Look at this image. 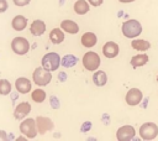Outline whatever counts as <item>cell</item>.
Returning <instances> with one entry per match:
<instances>
[{"label": "cell", "instance_id": "obj_22", "mask_svg": "<svg viewBox=\"0 0 158 141\" xmlns=\"http://www.w3.org/2000/svg\"><path fill=\"white\" fill-rule=\"evenodd\" d=\"M131 46L136 51H147L151 47V43L146 40H133L131 42Z\"/></svg>", "mask_w": 158, "mask_h": 141}, {"label": "cell", "instance_id": "obj_11", "mask_svg": "<svg viewBox=\"0 0 158 141\" xmlns=\"http://www.w3.org/2000/svg\"><path fill=\"white\" fill-rule=\"evenodd\" d=\"M30 111H31V105H30V103L22 101V103H20V104L16 105L15 111H14V116H15V119H17V120H22V119H25V118L30 114Z\"/></svg>", "mask_w": 158, "mask_h": 141}, {"label": "cell", "instance_id": "obj_26", "mask_svg": "<svg viewBox=\"0 0 158 141\" xmlns=\"http://www.w3.org/2000/svg\"><path fill=\"white\" fill-rule=\"evenodd\" d=\"M12 1H14V4H15L16 6H20V7H22V6H26V5H28L31 0H12Z\"/></svg>", "mask_w": 158, "mask_h": 141}, {"label": "cell", "instance_id": "obj_23", "mask_svg": "<svg viewBox=\"0 0 158 141\" xmlns=\"http://www.w3.org/2000/svg\"><path fill=\"white\" fill-rule=\"evenodd\" d=\"M31 98L35 103H43L44 99H46V92L43 89H35L32 93H31Z\"/></svg>", "mask_w": 158, "mask_h": 141}, {"label": "cell", "instance_id": "obj_16", "mask_svg": "<svg viewBox=\"0 0 158 141\" xmlns=\"http://www.w3.org/2000/svg\"><path fill=\"white\" fill-rule=\"evenodd\" d=\"M60 28L68 33H77L79 31V26L73 20H63L60 22Z\"/></svg>", "mask_w": 158, "mask_h": 141}, {"label": "cell", "instance_id": "obj_14", "mask_svg": "<svg viewBox=\"0 0 158 141\" xmlns=\"http://www.w3.org/2000/svg\"><path fill=\"white\" fill-rule=\"evenodd\" d=\"M46 31V24L42 20H35L32 21L31 26H30V32L33 36H42Z\"/></svg>", "mask_w": 158, "mask_h": 141}, {"label": "cell", "instance_id": "obj_21", "mask_svg": "<svg viewBox=\"0 0 158 141\" xmlns=\"http://www.w3.org/2000/svg\"><path fill=\"white\" fill-rule=\"evenodd\" d=\"M74 11L78 15H85L89 11V4L85 0H78L74 4Z\"/></svg>", "mask_w": 158, "mask_h": 141}, {"label": "cell", "instance_id": "obj_30", "mask_svg": "<svg viewBox=\"0 0 158 141\" xmlns=\"http://www.w3.org/2000/svg\"><path fill=\"white\" fill-rule=\"evenodd\" d=\"M120 2H123V4H127V2H132V1H135V0H118Z\"/></svg>", "mask_w": 158, "mask_h": 141}, {"label": "cell", "instance_id": "obj_12", "mask_svg": "<svg viewBox=\"0 0 158 141\" xmlns=\"http://www.w3.org/2000/svg\"><path fill=\"white\" fill-rule=\"evenodd\" d=\"M118 52H120V47L114 41L106 42L104 45V47H102V53H104V56L106 58H114V57H116L118 54Z\"/></svg>", "mask_w": 158, "mask_h": 141}, {"label": "cell", "instance_id": "obj_31", "mask_svg": "<svg viewBox=\"0 0 158 141\" xmlns=\"http://www.w3.org/2000/svg\"><path fill=\"white\" fill-rule=\"evenodd\" d=\"M157 82H158V75H157Z\"/></svg>", "mask_w": 158, "mask_h": 141}, {"label": "cell", "instance_id": "obj_27", "mask_svg": "<svg viewBox=\"0 0 158 141\" xmlns=\"http://www.w3.org/2000/svg\"><path fill=\"white\" fill-rule=\"evenodd\" d=\"M7 7H9L7 1L6 0H0V14L1 12H5L7 10Z\"/></svg>", "mask_w": 158, "mask_h": 141}, {"label": "cell", "instance_id": "obj_13", "mask_svg": "<svg viewBox=\"0 0 158 141\" xmlns=\"http://www.w3.org/2000/svg\"><path fill=\"white\" fill-rule=\"evenodd\" d=\"M15 88H16V90L19 93L27 94V93H30V90L32 88V84H31V80L30 79H27L25 77H20L15 82Z\"/></svg>", "mask_w": 158, "mask_h": 141}, {"label": "cell", "instance_id": "obj_15", "mask_svg": "<svg viewBox=\"0 0 158 141\" xmlns=\"http://www.w3.org/2000/svg\"><path fill=\"white\" fill-rule=\"evenodd\" d=\"M11 26L15 31H23L27 26V19L22 15H17L12 19L11 21Z\"/></svg>", "mask_w": 158, "mask_h": 141}, {"label": "cell", "instance_id": "obj_25", "mask_svg": "<svg viewBox=\"0 0 158 141\" xmlns=\"http://www.w3.org/2000/svg\"><path fill=\"white\" fill-rule=\"evenodd\" d=\"M75 62H77V58H75L73 54H67V56H64V57L60 59V63H62L64 67H67V68L73 67V66L75 64Z\"/></svg>", "mask_w": 158, "mask_h": 141}, {"label": "cell", "instance_id": "obj_24", "mask_svg": "<svg viewBox=\"0 0 158 141\" xmlns=\"http://www.w3.org/2000/svg\"><path fill=\"white\" fill-rule=\"evenodd\" d=\"M11 83L7 79H0V94L1 95H7L11 93Z\"/></svg>", "mask_w": 158, "mask_h": 141}, {"label": "cell", "instance_id": "obj_4", "mask_svg": "<svg viewBox=\"0 0 158 141\" xmlns=\"http://www.w3.org/2000/svg\"><path fill=\"white\" fill-rule=\"evenodd\" d=\"M32 79L36 85L44 87V85L49 84V82L52 80V74L49 70L44 69L43 67H37L32 73Z\"/></svg>", "mask_w": 158, "mask_h": 141}, {"label": "cell", "instance_id": "obj_28", "mask_svg": "<svg viewBox=\"0 0 158 141\" xmlns=\"http://www.w3.org/2000/svg\"><path fill=\"white\" fill-rule=\"evenodd\" d=\"M88 1H89V4L91 6H100L104 0H88Z\"/></svg>", "mask_w": 158, "mask_h": 141}, {"label": "cell", "instance_id": "obj_2", "mask_svg": "<svg viewBox=\"0 0 158 141\" xmlns=\"http://www.w3.org/2000/svg\"><path fill=\"white\" fill-rule=\"evenodd\" d=\"M20 131L22 135H25L27 139H35L37 136V125H36V119H22L20 124Z\"/></svg>", "mask_w": 158, "mask_h": 141}, {"label": "cell", "instance_id": "obj_7", "mask_svg": "<svg viewBox=\"0 0 158 141\" xmlns=\"http://www.w3.org/2000/svg\"><path fill=\"white\" fill-rule=\"evenodd\" d=\"M158 135V126L154 122H144L139 127V136L143 140H153Z\"/></svg>", "mask_w": 158, "mask_h": 141}, {"label": "cell", "instance_id": "obj_9", "mask_svg": "<svg viewBox=\"0 0 158 141\" xmlns=\"http://www.w3.org/2000/svg\"><path fill=\"white\" fill-rule=\"evenodd\" d=\"M135 135H136L135 127L131 126V125L121 126L116 131V139L120 140V141H130V140H132L135 137Z\"/></svg>", "mask_w": 158, "mask_h": 141}, {"label": "cell", "instance_id": "obj_8", "mask_svg": "<svg viewBox=\"0 0 158 141\" xmlns=\"http://www.w3.org/2000/svg\"><path fill=\"white\" fill-rule=\"evenodd\" d=\"M143 99V94L139 89L137 88H131L127 93H126V96H125V100L126 103L130 105V106H135V105H138Z\"/></svg>", "mask_w": 158, "mask_h": 141}, {"label": "cell", "instance_id": "obj_6", "mask_svg": "<svg viewBox=\"0 0 158 141\" xmlns=\"http://www.w3.org/2000/svg\"><path fill=\"white\" fill-rule=\"evenodd\" d=\"M83 66L86 70H90V72H95L99 66H100V57L96 52H93V51H89L84 54L83 57Z\"/></svg>", "mask_w": 158, "mask_h": 141}, {"label": "cell", "instance_id": "obj_10", "mask_svg": "<svg viewBox=\"0 0 158 141\" xmlns=\"http://www.w3.org/2000/svg\"><path fill=\"white\" fill-rule=\"evenodd\" d=\"M36 125H37V131L41 135L48 132L54 126L53 125V121L49 118H46V116H37L36 118Z\"/></svg>", "mask_w": 158, "mask_h": 141}, {"label": "cell", "instance_id": "obj_18", "mask_svg": "<svg viewBox=\"0 0 158 141\" xmlns=\"http://www.w3.org/2000/svg\"><path fill=\"white\" fill-rule=\"evenodd\" d=\"M49 40L54 45L62 43L64 41V32H63V30L62 28H53L49 32Z\"/></svg>", "mask_w": 158, "mask_h": 141}, {"label": "cell", "instance_id": "obj_5", "mask_svg": "<svg viewBox=\"0 0 158 141\" xmlns=\"http://www.w3.org/2000/svg\"><path fill=\"white\" fill-rule=\"evenodd\" d=\"M11 49L14 53L19 56H23L30 51V42L25 37H21V36L15 37L11 41Z\"/></svg>", "mask_w": 158, "mask_h": 141}, {"label": "cell", "instance_id": "obj_17", "mask_svg": "<svg viewBox=\"0 0 158 141\" xmlns=\"http://www.w3.org/2000/svg\"><path fill=\"white\" fill-rule=\"evenodd\" d=\"M96 41H98V38H96L95 33H93V32H85L81 36V45L84 47H88V48L94 47L96 45Z\"/></svg>", "mask_w": 158, "mask_h": 141}, {"label": "cell", "instance_id": "obj_29", "mask_svg": "<svg viewBox=\"0 0 158 141\" xmlns=\"http://www.w3.org/2000/svg\"><path fill=\"white\" fill-rule=\"evenodd\" d=\"M7 139V134L4 130H0V140H6Z\"/></svg>", "mask_w": 158, "mask_h": 141}, {"label": "cell", "instance_id": "obj_20", "mask_svg": "<svg viewBox=\"0 0 158 141\" xmlns=\"http://www.w3.org/2000/svg\"><path fill=\"white\" fill-rule=\"evenodd\" d=\"M148 62V56L147 54H137V56H133L131 58V66L133 68H137V67H142L144 66L146 63Z\"/></svg>", "mask_w": 158, "mask_h": 141}, {"label": "cell", "instance_id": "obj_19", "mask_svg": "<svg viewBox=\"0 0 158 141\" xmlns=\"http://www.w3.org/2000/svg\"><path fill=\"white\" fill-rule=\"evenodd\" d=\"M93 82L98 87H102L107 82V75L104 70H95L93 74Z\"/></svg>", "mask_w": 158, "mask_h": 141}, {"label": "cell", "instance_id": "obj_1", "mask_svg": "<svg viewBox=\"0 0 158 141\" xmlns=\"http://www.w3.org/2000/svg\"><path fill=\"white\" fill-rule=\"evenodd\" d=\"M121 30H122V33H123L125 37H127V38H135V37H137V36L141 35V32H142V25H141L139 21L132 19V20L125 21L122 24Z\"/></svg>", "mask_w": 158, "mask_h": 141}, {"label": "cell", "instance_id": "obj_3", "mask_svg": "<svg viewBox=\"0 0 158 141\" xmlns=\"http://www.w3.org/2000/svg\"><path fill=\"white\" fill-rule=\"evenodd\" d=\"M41 64H42V67L44 69H47L49 72L57 70L58 67H59V64H60V57L56 52H49V53H47V54H44L42 57Z\"/></svg>", "mask_w": 158, "mask_h": 141}]
</instances>
